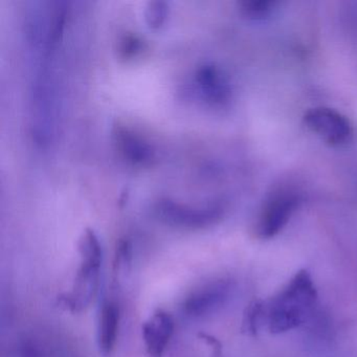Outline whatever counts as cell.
Listing matches in <instances>:
<instances>
[{
    "mask_svg": "<svg viewBox=\"0 0 357 357\" xmlns=\"http://www.w3.org/2000/svg\"><path fill=\"white\" fill-rule=\"evenodd\" d=\"M168 14L169 6L166 1H149L146 6L145 20L149 28L158 29L162 26L168 17Z\"/></svg>",
    "mask_w": 357,
    "mask_h": 357,
    "instance_id": "cell-13",
    "label": "cell"
},
{
    "mask_svg": "<svg viewBox=\"0 0 357 357\" xmlns=\"http://www.w3.org/2000/svg\"><path fill=\"white\" fill-rule=\"evenodd\" d=\"M317 292L310 273L298 271L287 284L265 302L264 321L271 333H284L302 325L312 311Z\"/></svg>",
    "mask_w": 357,
    "mask_h": 357,
    "instance_id": "cell-1",
    "label": "cell"
},
{
    "mask_svg": "<svg viewBox=\"0 0 357 357\" xmlns=\"http://www.w3.org/2000/svg\"><path fill=\"white\" fill-rule=\"evenodd\" d=\"M273 3L267 0H250L241 3L242 11L250 17H264L271 12Z\"/></svg>",
    "mask_w": 357,
    "mask_h": 357,
    "instance_id": "cell-14",
    "label": "cell"
},
{
    "mask_svg": "<svg viewBox=\"0 0 357 357\" xmlns=\"http://www.w3.org/2000/svg\"><path fill=\"white\" fill-rule=\"evenodd\" d=\"M174 332L170 313L156 310L142 326L144 344L149 357H162Z\"/></svg>",
    "mask_w": 357,
    "mask_h": 357,
    "instance_id": "cell-7",
    "label": "cell"
},
{
    "mask_svg": "<svg viewBox=\"0 0 357 357\" xmlns=\"http://www.w3.org/2000/svg\"><path fill=\"white\" fill-rule=\"evenodd\" d=\"M120 328V309L114 302H105L100 310L97 342L100 353L109 356L114 352Z\"/></svg>",
    "mask_w": 357,
    "mask_h": 357,
    "instance_id": "cell-10",
    "label": "cell"
},
{
    "mask_svg": "<svg viewBox=\"0 0 357 357\" xmlns=\"http://www.w3.org/2000/svg\"><path fill=\"white\" fill-rule=\"evenodd\" d=\"M145 41L135 34H126L120 39L118 45L119 57L131 60L141 55L146 50Z\"/></svg>",
    "mask_w": 357,
    "mask_h": 357,
    "instance_id": "cell-12",
    "label": "cell"
},
{
    "mask_svg": "<svg viewBox=\"0 0 357 357\" xmlns=\"http://www.w3.org/2000/svg\"><path fill=\"white\" fill-rule=\"evenodd\" d=\"M38 349L31 342H24L20 344L16 351L15 357H39Z\"/></svg>",
    "mask_w": 357,
    "mask_h": 357,
    "instance_id": "cell-16",
    "label": "cell"
},
{
    "mask_svg": "<svg viewBox=\"0 0 357 357\" xmlns=\"http://www.w3.org/2000/svg\"><path fill=\"white\" fill-rule=\"evenodd\" d=\"M102 261L81 258L72 291L58 298L60 307L70 312L78 313L91 305L99 288Z\"/></svg>",
    "mask_w": 357,
    "mask_h": 357,
    "instance_id": "cell-4",
    "label": "cell"
},
{
    "mask_svg": "<svg viewBox=\"0 0 357 357\" xmlns=\"http://www.w3.org/2000/svg\"><path fill=\"white\" fill-rule=\"evenodd\" d=\"M231 291V283L219 279L193 290L181 305L183 313L190 319H200L222 306Z\"/></svg>",
    "mask_w": 357,
    "mask_h": 357,
    "instance_id": "cell-6",
    "label": "cell"
},
{
    "mask_svg": "<svg viewBox=\"0 0 357 357\" xmlns=\"http://www.w3.org/2000/svg\"><path fill=\"white\" fill-rule=\"evenodd\" d=\"M196 84L202 97L215 105H225L231 99L229 81L222 72L212 64L200 66L195 75Z\"/></svg>",
    "mask_w": 357,
    "mask_h": 357,
    "instance_id": "cell-9",
    "label": "cell"
},
{
    "mask_svg": "<svg viewBox=\"0 0 357 357\" xmlns=\"http://www.w3.org/2000/svg\"><path fill=\"white\" fill-rule=\"evenodd\" d=\"M265 319V302L254 300L248 304L242 319V331L248 334H256Z\"/></svg>",
    "mask_w": 357,
    "mask_h": 357,
    "instance_id": "cell-11",
    "label": "cell"
},
{
    "mask_svg": "<svg viewBox=\"0 0 357 357\" xmlns=\"http://www.w3.org/2000/svg\"><path fill=\"white\" fill-rule=\"evenodd\" d=\"M156 215L167 225L181 229H199L215 225L222 216L218 206L193 208L171 199H162L155 208Z\"/></svg>",
    "mask_w": 357,
    "mask_h": 357,
    "instance_id": "cell-3",
    "label": "cell"
},
{
    "mask_svg": "<svg viewBox=\"0 0 357 357\" xmlns=\"http://www.w3.org/2000/svg\"><path fill=\"white\" fill-rule=\"evenodd\" d=\"M301 202V193L292 185H282L273 190L263 204L255 225L260 239H271L287 225Z\"/></svg>",
    "mask_w": 357,
    "mask_h": 357,
    "instance_id": "cell-2",
    "label": "cell"
},
{
    "mask_svg": "<svg viewBox=\"0 0 357 357\" xmlns=\"http://www.w3.org/2000/svg\"><path fill=\"white\" fill-rule=\"evenodd\" d=\"M131 259V245L127 240H122L119 243L118 248H116V267L121 268V267L127 266L130 263Z\"/></svg>",
    "mask_w": 357,
    "mask_h": 357,
    "instance_id": "cell-15",
    "label": "cell"
},
{
    "mask_svg": "<svg viewBox=\"0 0 357 357\" xmlns=\"http://www.w3.org/2000/svg\"><path fill=\"white\" fill-rule=\"evenodd\" d=\"M304 123L313 133L331 146L344 145L353 137V127L349 119L331 108H311L304 114Z\"/></svg>",
    "mask_w": 357,
    "mask_h": 357,
    "instance_id": "cell-5",
    "label": "cell"
},
{
    "mask_svg": "<svg viewBox=\"0 0 357 357\" xmlns=\"http://www.w3.org/2000/svg\"><path fill=\"white\" fill-rule=\"evenodd\" d=\"M114 144L125 160L139 167L152 166L155 162V151L149 143L124 126L114 127Z\"/></svg>",
    "mask_w": 357,
    "mask_h": 357,
    "instance_id": "cell-8",
    "label": "cell"
}]
</instances>
